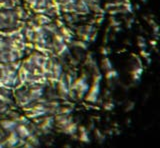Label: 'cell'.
I'll use <instances>...</instances> for the list:
<instances>
[{
  "instance_id": "6da1fadb",
  "label": "cell",
  "mask_w": 160,
  "mask_h": 148,
  "mask_svg": "<svg viewBox=\"0 0 160 148\" xmlns=\"http://www.w3.org/2000/svg\"><path fill=\"white\" fill-rule=\"evenodd\" d=\"M23 21L19 20L16 16L15 10H7V9H1L0 10V30H11V29H16L19 25H23Z\"/></svg>"
},
{
  "instance_id": "ac0fdd59",
  "label": "cell",
  "mask_w": 160,
  "mask_h": 148,
  "mask_svg": "<svg viewBox=\"0 0 160 148\" xmlns=\"http://www.w3.org/2000/svg\"><path fill=\"white\" fill-rule=\"evenodd\" d=\"M108 49H109V48H102V49H101V54H102V55L107 56V54H108V52H109Z\"/></svg>"
},
{
  "instance_id": "9c48e42d",
  "label": "cell",
  "mask_w": 160,
  "mask_h": 148,
  "mask_svg": "<svg viewBox=\"0 0 160 148\" xmlns=\"http://www.w3.org/2000/svg\"><path fill=\"white\" fill-rule=\"evenodd\" d=\"M34 22L40 26H45L51 22V18L44 15V14H37L34 18Z\"/></svg>"
},
{
  "instance_id": "5b68a950",
  "label": "cell",
  "mask_w": 160,
  "mask_h": 148,
  "mask_svg": "<svg viewBox=\"0 0 160 148\" xmlns=\"http://www.w3.org/2000/svg\"><path fill=\"white\" fill-rule=\"evenodd\" d=\"M77 140L82 143V144H88L91 142V136H90V131L84 125H78L77 131Z\"/></svg>"
},
{
  "instance_id": "30bf717a",
  "label": "cell",
  "mask_w": 160,
  "mask_h": 148,
  "mask_svg": "<svg viewBox=\"0 0 160 148\" xmlns=\"http://www.w3.org/2000/svg\"><path fill=\"white\" fill-rule=\"evenodd\" d=\"M93 133H94V136H95V140L97 141V143L99 144H103V143L106 141V135H105V133L103 131H101L99 129V128H95L93 130Z\"/></svg>"
},
{
  "instance_id": "3957f363",
  "label": "cell",
  "mask_w": 160,
  "mask_h": 148,
  "mask_svg": "<svg viewBox=\"0 0 160 148\" xmlns=\"http://www.w3.org/2000/svg\"><path fill=\"white\" fill-rule=\"evenodd\" d=\"M18 125L17 121L12 118H3V119L0 120V129H1L5 134H8V133H11L15 131V128Z\"/></svg>"
},
{
  "instance_id": "7a4b0ae2",
  "label": "cell",
  "mask_w": 160,
  "mask_h": 148,
  "mask_svg": "<svg viewBox=\"0 0 160 148\" xmlns=\"http://www.w3.org/2000/svg\"><path fill=\"white\" fill-rule=\"evenodd\" d=\"M74 121L72 115H63V114H55L54 115V126L57 128V130H61L69 123Z\"/></svg>"
},
{
  "instance_id": "5bb4252c",
  "label": "cell",
  "mask_w": 160,
  "mask_h": 148,
  "mask_svg": "<svg viewBox=\"0 0 160 148\" xmlns=\"http://www.w3.org/2000/svg\"><path fill=\"white\" fill-rule=\"evenodd\" d=\"M10 107L6 103L0 102V115H6V113L8 112V110L10 109Z\"/></svg>"
},
{
  "instance_id": "8fae6325",
  "label": "cell",
  "mask_w": 160,
  "mask_h": 148,
  "mask_svg": "<svg viewBox=\"0 0 160 148\" xmlns=\"http://www.w3.org/2000/svg\"><path fill=\"white\" fill-rule=\"evenodd\" d=\"M101 68H102V70H104L105 72L113 69V64H112L111 60H110L108 57L105 56L102 59V61H101Z\"/></svg>"
},
{
  "instance_id": "52a82bcc",
  "label": "cell",
  "mask_w": 160,
  "mask_h": 148,
  "mask_svg": "<svg viewBox=\"0 0 160 148\" xmlns=\"http://www.w3.org/2000/svg\"><path fill=\"white\" fill-rule=\"evenodd\" d=\"M78 131V124L77 122L72 121L71 123H69L68 125H66L64 128H62L61 130H59V132H61L62 134L71 137L73 135H76Z\"/></svg>"
},
{
  "instance_id": "ffe728a7",
  "label": "cell",
  "mask_w": 160,
  "mask_h": 148,
  "mask_svg": "<svg viewBox=\"0 0 160 148\" xmlns=\"http://www.w3.org/2000/svg\"><path fill=\"white\" fill-rule=\"evenodd\" d=\"M142 2H146V0H142Z\"/></svg>"
},
{
  "instance_id": "8992f818",
  "label": "cell",
  "mask_w": 160,
  "mask_h": 148,
  "mask_svg": "<svg viewBox=\"0 0 160 148\" xmlns=\"http://www.w3.org/2000/svg\"><path fill=\"white\" fill-rule=\"evenodd\" d=\"M15 132L17 133L18 136L20 137V139H22V140H26L27 138L32 134L29 125H26V124H18L16 128H15Z\"/></svg>"
},
{
  "instance_id": "7c38bea8",
  "label": "cell",
  "mask_w": 160,
  "mask_h": 148,
  "mask_svg": "<svg viewBox=\"0 0 160 148\" xmlns=\"http://www.w3.org/2000/svg\"><path fill=\"white\" fill-rule=\"evenodd\" d=\"M118 76H119V74L115 69H111V70H108L104 73V77L107 81H113L114 79H116Z\"/></svg>"
},
{
  "instance_id": "ba28073f",
  "label": "cell",
  "mask_w": 160,
  "mask_h": 148,
  "mask_svg": "<svg viewBox=\"0 0 160 148\" xmlns=\"http://www.w3.org/2000/svg\"><path fill=\"white\" fill-rule=\"evenodd\" d=\"M25 141H26L32 148H40V146H41L40 137L36 134H31Z\"/></svg>"
},
{
  "instance_id": "d6986e66",
  "label": "cell",
  "mask_w": 160,
  "mask_h": 148,
  "mask_svg": "<svg viewBox=\"0 0 160 148\" xmlns=\"http://www.w3.org/2000/svg\"><path fill=\"white\" fill-rule=\"evenodd\" d=\"M12 148H20V147H18V146H16V147H12Z\"/></svg>"
},
{
  "instance_id": "277c9868",
  "label": "cell",
  "mask_w": 160,
  "mask_h": 148,
  "mask_svg": "<svg viewBox=\"0 0 160 148\" xmlns=\"http://www.w3.org/2000/svg\"><path fill=\"white\" fill-rule=\"evenodd\" d=\"M21 141H22V139H20V137L18 136V134L15 131H13L11 133H8L3 140L6 148H12V147L19 146Z\"/></svg>"
},
{
  "instance_id": "2e32d148",
  "label": "cell",
  "mask_w": 160,
  "mask_h": 148,
  "mask_svg": "<svg viewBox=\"0 0 160 148\" xmlns=\"http://www.w3.org/2000/svg\"><path fill=\"white\" fill-rule=\"evenodd\" d=\"M134 108H135V103L133 101H130V102H128L127 104H126V107H125V111L130 112V111H132Z\"/></svg>"
},
{
  "instance_id": "9a60e30c",
  "label": "cell",
  "mask_w": 160,
  "mask_h": 148,
  "mask_svg": "<svg viewBox=\"0 0 160 148\" xmlns=\"http://www.w3.org/2000/svg\"><path fill=\"white\" fill-rule=\"evenodd\" d=\"M137 45L141 50H146V43H145V39L142 36H138L137 38Z\"/></svg>"
},
{
  "instance_id": "4fadbf2b",
  "label": "cell",
  "mask_w": 160,
  "mask_h": 148,
  "mask_svg": "<svg viewBox=\"0 0 160 148\" xmlns=\"http://www.w3.org/2000/svg\"><path fill=\"white\" fill-rule=\"evenodd\" d=\"M102 108L103 109L106 111V112H110V111H112L114 108H115V104L112 102V101H106V102H104L103 104H102Z\"/></svg>"
},
{
  "instance_id": "e0dca14e",
  "label": "cell",
  "mask_w": 160,
  "mask_h": 148,
  "mask_svg": "<svg viewBox=\"0 0 160 148\" xmlns=\"http://www.w3.org/2000/svg\"><path fill=\"white\" fill-rule=\"evenodd\" d=\"M141 56H142V58L146 59V58L150 57V54L148 52H146V50H141Z\"/></svg>"
}]
</instances>
